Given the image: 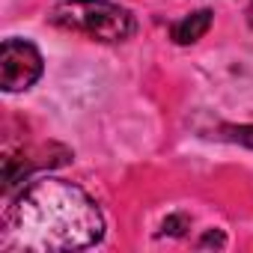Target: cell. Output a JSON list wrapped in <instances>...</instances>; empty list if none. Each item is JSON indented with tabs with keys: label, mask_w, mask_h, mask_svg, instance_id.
<instances>
[{
	"label": "cell",
	"mask_w": 253,
	"mask_h": 253,
	"mask_svg": "<svg viewBox=\"0 0 253 253\" xmlns=\"http://www.w3.org/2000/svg\"><path fill=\"white\" fill-rule=\"evenodd\" d=\"M211 21H214V12H211V9H197V12L185 15L182 21H176V24L170 27V39H173L176 45H194V42H200V39L209 33Z\"/></svg>",
	"instance_id": "obj_4"
},
{
	"label": "cell",
	"mask_w": 253,
	"mask_h": 253,
	"mask_svg": "<svg viewBox=\"0 0 253 253\" xmlns=\"http://www.w3.org/2000/svg\"><path fill=\"white\" fill-rule=\"evenodd\" d=\"M200 247H223V235H220V232H209V235L200 241Z\"/></svg>",
	"instance_id": "obj_7"
},
{
	"label": "cell",
	"mask_w": 253,
	"mask_h": 253,
	"mask_svg": "<svg viewBox=\"0 0 253 253\" xmlns=\"http://www.w3.org/2000/svg\"><path fill=\"white\" fill-rule=\"evenodd\" d=\"M104 214L75 182L39 176L21 188L3 214V247L33 253H66L98 244Z\"/></svg>",
	"instance_id": "obj_1"
},
{
	"label": "cell",
	"mask_w": 253,
	"mask_h": 253,
	"mask_svg": "<svg viewBox=\"0 0 253 253\" xmlns=\"http://www.w3.org/2000/svg\"><path fill=\"white\" fill-rule=\"evenodd\" d=\"M247 21H250V27H253V0H250V6H247Z\"/></svg>",
	"instance_id": "obj_8"
},
{
	"label": "cell",
	"mask_w": 253,
	"mask_h": 253,
	"mask_svg": "<svg viewBox=\"0 0 253 253\" xmlns=\"http://www.w3.org/2000/svg\"><path fill=\"white\" fill-rule=\"evenodd\" d=\"M220 137L253 149V125H223V128H220Z\"/></svg>",
	"instance_id": "obj_5"
},
{
	"label": "cell",
	"mask_w": 253,
	"mask_h": 253,
	"mask_svg": "<svg viewBox=\"0 0 253 253\" xmlns=\"http://www.w3.org/2000/svg\"><path fill=\"white\" fill-rule=\"evenodd\" d=\"M48 21L66 33H78L95 42H125L137 33L134 15L110 0H63L48 12Z\"/></svg>",
	"instance_id": "obj_2"
},
{
	"label": "cell",
	"mask_w": 253,
	"mask_h": 253,
	"mask_svg": "<svg viewBox=\"0 0 253 253\" xmlns=\"http://www.w3.org/2000/svg\"><path fill=\"white\" fill-rule=\"evenodd\" d=\"M185 229H191V220H188V214H170L164 223H161V232L164 235H185Z\"/></svg>",
	"instance_id": "obj_6"
},
{
	"label": "cell",
	"mask_w": 253,
	"mask_h": 253,
	"mask_svg": "<svg viewBox=\"0 0 253 253\" xmlns=\"http://www.w3.org/2000/svg\"><path fill=\"white\" fill-rule=\"evenodd\" d=\"M42 54L33 42L24 39H6L0 48V86L6 92L30 89L42 78Z\"/></svg>",
	"instance_id": "obj_3"
}]
</instances>
